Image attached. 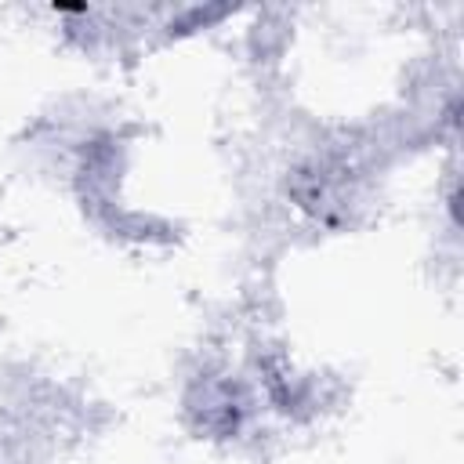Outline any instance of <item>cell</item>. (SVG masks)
I'll return each instance as SVG.
<instances>
[{
	"mask_svg": "<svg viewBox=\"0 0 464 464\" xmlns=\"http://www.w3.org/2000/svg\"><path fill=\"white\" fill-rule=\"evenodd\" d=\"M170 402L178 428L210 450L243 453L276 435L254 370L228 341H207L181 359Z\"/></svg>",
	"mask_w": 464,
	"mask_h": 464,
	"instance_id": "obj_1",
	"label": "cell"
}]
</instances>
